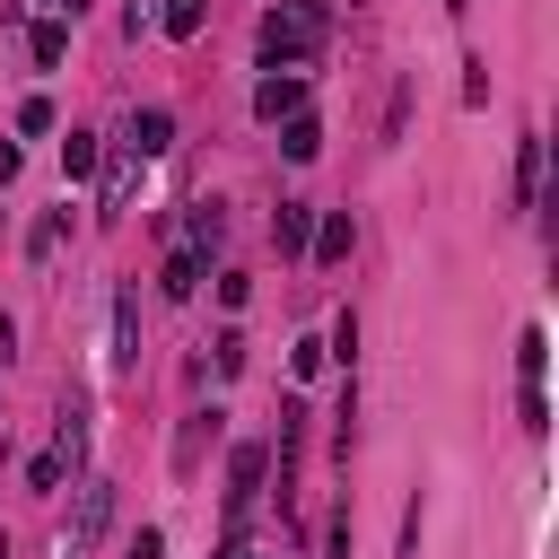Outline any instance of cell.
I'll list each match as a JSON object with an SVG mask.
<instances>
[{
	"label": "cell",
	"instance_id": "14",
	"mask_svg": "<svg viewBox=\"0 0 559 559\" xmlns=\"http://www.w3.org/2000/svg\"><path fill=\"white\" fill-rule=\"evenodd\" d=\"M218 419H227V411H192V428H183V437H175V463H183V472H192V463H201V445H210V437H218Z\"/></svg>",
	"mask_w": 559,
	"mask_h": 559
},
{
	"label": "cell",
	"instance_id": "7",
	"mask_svg": "<svg viewBox=\"0 0 559 559\" xmlns=\"http://www.w3.org/2000/svg\"><path fill=\"white\" fill-rule=\"evenodd\" d=\"M306 245H314V262H349V245H358V227H349V210H323Z\"/></svg>",
	"mask_w": 559,
	"mask_h": 559
},
{
	"label": "cell",
	"instance_id": "5",
	"mask_svg": "<svg viewBox=\"0 0 559 559\" xmlns=\"http://www.w3.org/2000/svg\"><path fill=\"white\" fill-rule=\"evenodd\" d=\"M131 157H157V148H175V114L166 105H148V114H131V140H122Z\"/></svg>",
	"mask_w": 559,
	"mask_h": 559
},
{
	"label": "cell",
	"instance_id": "24",
	"mask_svg": "<svg viewBox=\"0 0 559 559\" xmlns=\"http://www.w3.org/2000/svg\"><path fill=\"white\" fill-rule=\"evenodd\" d=\"M236 559H253V550H236Z\"/></svg>",
	"mask_w": 559,
	"mask_h": 559
},
{
	"label": "cell",
	"instance_id": "1",
	"mask_svg": "<svg viewBox=\"0 0 559 559\" xmlns=\"http://www.w3.org/2000/svg\"><path fill=\"white\" fill-rule=\"evenodd\" d=\"M105 524H114V480H79V507H70V533H61V559H87L96 542H105Z\"/></svg>",
	"mask_w": 559,
	"mask_h": 559
},
{
	"label": "cell",
	"instance_id": "10",
	"mask_svg": "<svg viewBox=\"0 0 559 559\" xmlns=\"http://www.w3.org/2000/svg\"><path fill=\"white\" fill-rule=\"evenodd\" d=\"M96 166H105V140H96V131H70V140H61V175H70V183H87Z\"/></svg>",
	"mask_w": 559,
	"mask_h": 559
},
{
	"label": "cell",
	"instance_id": "20",
	"mask_svg": "<svg viewBox=\"0 0 559 559\" xmlns=\"http://www.w3.org/2000/svg\"><path fill=\"white\" fill-rule=\"evenodd\" d=\"M61 472H70L61 454H35V463H26V480H35V489H61Z\"/></svg>",
	"mask_w": 559,
	"mask_h": 559
},
{
	"label": "cell",
	"instance_id": "9",
	"mask_svg": "<svg viewBox=\"0 0 559 559\" xmlns=\"http://www.w3.org/2000/svg\"><path fill=\"white\" fill-rule=\"evenodd\" d=\"M131 358H140V288L114 297V367H131Z\"/></svg>",
	"mask_w": 559,
	"mask_h": 559
},
{
	"label": "cell",
	"instance_id": "4",
	"mask_svg": "<svg viewBox=\"0 0 559 559\" xmlns=\"http://www.w3.org/2000/svg\"><path fill=\"white\" fill-rule=\"evenodd\" d=\"M253 114H262V122H288V114H306V79H297V70H271V79L253 87Z\"/></svg>",
	"mask_w": 559,
	"mask_h": 559
},
{
	"label": "cell",
	"instance_id": "22",
	"mask_svg": "<svg viewBox=\"0 0 559 559\" xmlns=\"http://www.w3.org/2000/svg\"><path fill=\"white\" fill-rule=\"evenodd\" d=\"M9 349H17V323H9V314H0V367H9Z\"/></svg>",
	"mask_w": 559,
	"mask_h": 559
},
{
	"label": "cell",
	"instance_id": "19",
	"mask_svg": "<svg viewBox=\"0 0 559 559\" xmlns=\"http://www.w3.org/2000/svg\"><path fill=\"white\" fill-rule=\"evenodd\" d=\"M61 236H70V218H61V210H52V218H44V227H35V236H26V253H35V262H44V253H52V245H61Z\"/></svg>",
	"mask_w": 559,
	"mask_h": 559
},
{
	"label": "cell",
	"instance_id": "6",
	"mask_svg": "<svg viewBox=\"0 0 559 559\" xmlns=\"http://www.w3.org/2000/svg\"><path fill=\"white\" fill-rule=\"evenodd\" d=\"M280 157H288V166H314V157H323V122H314V114H288V122H280Z\"/></svg>",
	"mask_w": 559,
	"mask_h": 559
},
{
	"label": "cell",
	"instance_id": "11",
	"mask_svg": "<svg viewBox=\"0 0 559 559\" xmlns=\"http://www.w3.org/2000/svg\"><path fill=\"white\" fill-rule=\"evenodd\" d=\"M271 236H280V253H306V236H314V210H306V201H280V210H271Z\"/></svg>",
	"mask_w": 559,
	"mask_h": 559
},
{
	"label": "cell",
	"instance_id": "16",
	"mask_svg": "<svg viewBox=\"0 0 559 559\" xmlns=\"http://www.w3.org/2000/svg\"><path fill=\"white\" fill-rule=\"evenodd\" d=\"M157 288H166V297H192V288H201V253H183V245H175V253H166V280H157Z\"/></svg>",
	"mask_w": 559,
	"mask_h": 559
},
{
	"label": "cell",
	"instance_id": "8",
	"mask_svg": "<svg viewBox=\"0 0 559 559\" xmlns=\"http://www.w3.org/2000/svg\"><path fill=\"white\" fill-rule=\"evenodd\" d=\"M218 236H227V210H218V201H192V218H183V253H218Z\"/></svg>",
	"mask_w": 559,
	"mask_h": 559
},
{
	"label": "cell",
	"instance_id": "18",
	"mask_svg": "<svg viewBox=\"0 0 559 559\" xmlns=\"http://www.w3.org/2000/svg\"><path fill=\"white\" fill-rule=\"evenodd\" d=\"M17 131H26V140L52 131V96H26V105H17Z\"/></svg>",
	"mask_w": 559,
	"mask_h": 559
},
{
	"label": "cell",
	"instance_id": "21",
	"mask_svg": "<svg viewBox=\"0 0 559 559\" xmlns=\"http://www.w3.org/2000/svg\"><path fill=\"white\" fill-rule=\"evenodd\" d=\"M131 559H166V533H157V524H140V533H131Z\"/></svg>",
	"mask_w": 559,
	"mask_h": 559
},
{
	"label": "cell",
	"instance_id": "15",
	"mask_svg": "<svg viewBox=\"0 0 559 559\" xmlns=\"http://www.w3.org/2000/svg\"><path fill=\"white\" fill-rule=\"evenodd\" d=\"M201 17H210V0H166V9H157V26H166L175 44H192V35H201Z\"/></svg>",
	"mask_w": 559,
	"mask_h": 559
},
{
	"label": "cell",
	"instance_id": "23",
	"mask_svg": "<svg viewBox=\"0 0 559 559\" xmlns=\"http://www.w3.org/2000/svg\"><path fill=\"white\" fill-rule=\"evenodd\" d=\"M445 9H454V17H463V9H472V0H445Z\"/></svg>",
	"mask_w": 559,
	"mask_h": 559
},
{
	"label": "cell",
	"instance_id": "3",
	"mask_svg": "<svg viewBox=\"0 0 559 559\" xmlns=\"http://www.w3.org/2000/svg\"><path fill=\"white\" fill-rule=\"evenodd\" d=\"M262 472H271V445H236V463H227V533L245 524V507H253Z\"/></svg>",
	"mask_w": 559,
	"mask_h": 559
},
{
	"label": "cell",
	"instance_id": "12",
	"mask_svg": "<svg viewBox=\"0 0 559 559\" xmlns=\"http://www.w3.org/2000/svg\"><path fill=\"white\" fill-rule=\"evenodd\" d=\"M26 52H35V70H61V52H70V17H44V26L26 35Z\"/></svg>",
	"mask_w": 559,
	"mask_h": 559
},
{
	"label": "cell",
	"instance_id": "13",
	"mask_svg": "<svg viewBox=\"0 0 559 559\" xmlns=\"http://www.w3.org/2000/svg\"><path fill=\"white\" fill-rule=\"evenodd\" d=\"M533 192H542V131L515 140V201H533Z\"/></svg>",
	"mask_w": 559,
	"mask_h": 559
},
{
	"label": "cell",
	"instance_id": "17",
	"mask_svg": "<svg viewBox=\"0 0 559 559\" xmlns=\"http://www.w3.org/2000/svg\"><path fill=\"white\" fill-rule=\"evenodd\" d=\"M515 367H524V384H542V367H550V341H542V332H524V341H515Z\"/></svg>",
	"mask_w": 559,
	"mask_h": 559
},
{
	"label": "cell",
	"instance_id": "2",
	"mask_svg": "<svg viewBox=\"0 0 559 559\" xmlns=\"http://www.w3.org/2000/svg\"><path fill=\"white\" fill-rule=\"evenodd\" d=\"M314 35H323V26H306L297 9H271V17H262V35H253V52H262V70H280V61H297Z\"/></svg>",
	"mask_w": 559,
	"mask_h": 559
}]
</instances>
